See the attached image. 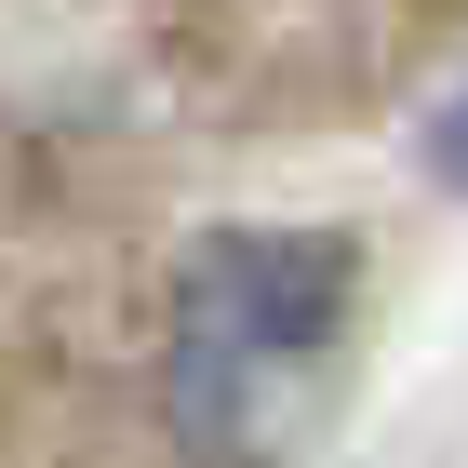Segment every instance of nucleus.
<instances>
[{
	"instance_id": "f257e3e1",
	"label": "nucleus",
	"mask_w": 468,
	"mask_h": 468,
	"mask_svg": "<svg viewBox=\"0 0 468 468\" xmlns=\"http://www.w3.org/2000/svg\"><path fill=\"white\" fill-rule=\"evenodd\" d=\"M335 322H348V254L322 228H228L187 254L175 282V348H161V401L187 441L254 455L294 415V388L322 375Z\"/></svg>"
},
{
	"instance_id": "f03ea898",
	"label": "nucleus",
	"mask_w": 468,
	"mask_h": 468,
	"mask_svg": "<svg viewBox=\"0 0 468 468\" xmlns=\"http://www.w3.org/2000/svg\"><path fill=\"white\" fill-rule=\"evenodd\" d=\"M441 175L468 187V94H455V121H441Z\"/></svg>"
}]
</instances>
